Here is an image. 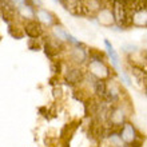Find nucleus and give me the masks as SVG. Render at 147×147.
I'll list each match as a JSON object with an SVG mask.
<instances>
[{"instance_id": "1", "label": "nucleus", "mask_w": 147, "mask_h": 147, "mask_svg": "<svg viewBox=\"0 0 147 147\" xmlns=\"http://www.w3.org/2000/svg\"><path fill=\"white\" fill-rule=\"evenodd\" d=\"M88 68L91 71V74L94 76H96L98 79H105V78L109 76V70L100 60H92L90 63Z\"/></svg>"}, {"instance_id": "3", "label": "nucleus", "mask_w": 147, "mask_h": 147, "mask_svg": "<svg viewBox=\"0 0 147 147\" xmlns=\"http://www.w3.org/2000/svg\"><path fill=\"white\" fill-rule=\"evenodd\" d=\"M110 119H111V122H112V124H114V126H120V124L124 122V114H123V111H122L120 109L114 110V111H112V114H111V116H110Z\"/></svg>"}, {"instance_id": "7", "label": "nucleus", "mask_w": 147, "mask_h": 147, "mask_svg": "<svg viewBox=\"0 0 147 147\" xmlns=\"http://www.w3.org/2000/svg\"><path fill=\"white\" fill-rule=\"evenodd\" d=\"M13 1H15V4H18L19 7H23V5H24V1H26V0H13Z\"/></svg>"}, {"instance_id": "4", "label": "nucleus", "mask_w": 147, "mask_h": 147, "mask_svg": "<svg viewBox=\"0 0 147 147\" xmlns=\"http://www.w3.org/2000/svg\"><path fill=\"white\" fill-rule=\"evenodd\" d=\"M105 44H106V47H107V51H109V55H110V58H111V60H112L114 67L119 70V58H118V54L115 52L114 47L111 46V43H110L109 40H105Z\"/></svg>"}, {"instance_id": "6", "label": "nucleus", "mask_w": 147, "mask_h": 147, "mask_svg": "<svg viewBox=\"0 0 147 147\" xmlns=\"http://www.w3.org/2000/svg\"><path fill=\"white\" fill-rule=\"evenodd\" d=\"M86 58V54L83 50H74V55H72V59L75 62H83Z\"/></svg>"}, {"instance_id": "8", "label": "nucleus", "mask_w": 147, "mask_h": 147, "mask_svg": "<svg viewBox=\"0 0 147 147\" xmlns=\"http://www.w3.org/2000/svg\"><path fill=\"white\" fill-rule=\"evenodd\" d=\"M123 48H128V50H126V51H135L136 50L135 46H123Z\"/></svg>"}, {"instance_id": "5", "label": "nucleus", "mask_w": 147, "mask_h": 147, "mask_svg": "<svg viewBox=\"0 0 147 147\" xmlns=\"http://www.w3.org/2000/svg\"><path fill=\"white\" fill-rule=\"evenodd\" d=\"M38 16L40 18V20H42V22H44V23L52 24V18H51V15L48 13V12H46V11H39L38 12Z\"/></svg>"}, {"instance_id": "2", "label": "nucleus", "mask_w": 147, "mask_h": 147, "mask_svg": "<svg viewBox=\"0 0 147 147\" xmlns=\"http://www.w3.org/2000/svg\"><path fill=\"white\" fill-rule=\"evenodd\" d=\"M119 136H120V139H122L123 143L132 144L136 139V131H135V128H134V126L130 123H126L123 126V130H122Z\"/></svg>"}]
</instances>
